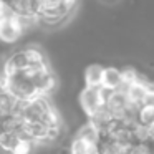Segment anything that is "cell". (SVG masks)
I'll use <instances>...</instances> for the list:
<instances>
[{
	"instance_id": "cell-1",
	"label": "cell",
	"mask_w": 154,
	"mask_h": 154,
	"mask_svg": "<svg viewBox=\"0 0 154 154\" xmlns=\"http://www.w3.org/2000/svg\"><path fill=\"white\" fill-rule=\"evenodd\" d=\"M73 12L66 8L63 0H37V18L40 25L58 27L65 23Z\"/></svg>"
},
{
	"instance_id": "cell-2",
	"label": "cell",
	"mask_w": 154,
	"mask_h": 154,
	"mask_svg": "<svg viewBox=\"0 0 154 154\" xmlns=\"http://www.w3.org/2000/svg\"><path fill=\"white\" fill-rule=\"evenodd\" d=\"M106 93L101 86L93 88V86H85L83 90L78 94V103H80L81 111L85 113V116L88 119L94 116L96 113H100L104 108V103H106Z\"/></svg>"
},
{
	"instance_id": "cell-3",
	"label": "cell",
	"mask_w": 154,
	"mask_h": 154,
	"mask_svg": "<svg viewBox=\"0 0 154 154\" xmlns=\"http://www.w3.org/2000/svg\"><path fill=\"white\" fill-rule=\"evenodd\" d=\"M27 33L22 17L8 12L7 15L0 17V43L4 45H15L23 35Z\"/></svg>"
},
{
	"instance_id": "cell-4",
	"label": "cell",
	"mask_w": 154,
	"mask_h": 154,
	"mask_svg": "<svg viewBox=\"0 0 154 154\" xmlns=\"http://www.w3.org/2000/svg\"><path fill=\"white\" fill-rule=\"evenodd\" d=\"M106 111L114 118V119H124L128 111L131 109V104L128 101V96L124 90L109 91L106 93V103H104Z\"/></svg>"
},
{
	"instance_id": "cell-5",
	"label": "cell",
	"mask_w": 154,
	"mask_h": 154,
	"mask_svg": "<svg viewBox=\"0 0 154 154\" xmlns=\"http://www.w3.org/2000/svg\"><path fill=\"white\" fill-rule=\"evenodd\" d=\"M149 88H151V83H149V81H146L143 76H139L133 85H129V86L124 90V93H126L128 101H129L131 106H134V108L143 106L144 98H146Z\"/></svg>"
},
{
	"instance_id": "cell-6",
	"label": "cell",
	"mask_w": 154,
	"mask_h": 154,
	"mask_svg": "<svg viewBox=\"0 0 154 154\" xmlns=\"http://www.w3.org/2000/svg\"><path fill=\"white\" fill-rule=\"evenodd\" d=\"M22 55V60L25 63V68L28 66H43V65H48L47 55L43 53L40 47H35V45H30V47H25L22 50H18Z\"/></svg>"
},
{
	"instance_id": "cell-7",
	"label": "cell",
	"mask_w": 154,
	"mask_h": 154,
	"mask_svg": "<svg viewBox=\"0 0 154 154\" xmlns=\"http://www.w3.org/2000/svg\"><path fill=\"white\" fill-rule=\"evenodd\" d=\"M101 88L104 91H118L123 90V76L121 70L116 66H106L103 70V80H101Z\"/></svg>"
},
{
	"instance_id": "cell-8",
	"label": "cell",
	"mask_w": 154,
	"mask_h": 154,
	"mask_svg": "<svg viewBox=\"0 0 154 154\" xmlns=\"http://www.w3.org/2000/svg\"><path fill=\"white\" fill-rule=\"evenodd\" d=\"M75 136L83 137V139L88 141V143H91V144H94V146H98V144H100V141H101V137H103V133H101V129L93 123V121L86 119V121H85V123L76 129Z\"/></svg>"
},
{
	"instance_id": "cell-9",
	"label": "cell",
	"mask_w": 154,
	"mask_h": 154,
	"mask_svg": "<svg viewBox=\"0 0 154 154\" xmlns=\"http://www.w3.org/2000/svg\"><path fill=\"white\" fill-rule=\"evenodd\" d=\"M66 152L68 154H98V146L73 134V137L70 139V143L66 146Z\"/></svg>"
},
{
	"instance_id": "cell-10",
	"label": "cell",
	"mask_w": 154,
	"mask_h": 154,
	"mask_svg": "<svg viewBox=\"0 0 154 154\" xmlns=\"http://www.w3.org/2000/svg\"><path fill=\"white\" fill-rule=\"evenodd\" d=\"M103 70L104 66L98 63H93L90 66H86L83 73V80H85V86H93V88H98L101 86V80H103Z\"/></svg>"
},
{
	"instance_id": "cell-11",
	"label": "cell",
	"mask_w": 154,
	"mask_h": 154,
	"mask_svg": "<svg viewBox=\"0 0 154 154\" xmlns=\"http://www.w3.org/2000/svg\"><path fill=\"white\" fill-rule=\"evenodd\" d=\"M137 123L143 126H151L154 123V106L143 104L137 108Z\"/></svg>"
},
{
	"instance_id": "cell-12",
	"label": "cell",
	"mask_w": 154,
	"mask_h": 154,
	"mask_svg": "<svg viewBox=\"0 0 154 154\" xmlns=\"http://www.w3.org/2000/svg\"><path fill=\"white\" fill-rule=\"evenodd\" d=\"M121 76H123V90H126L129 85H133L137 78L141 76L134 68H123L121 70Z\"/></svg>"
},
{
	"instance_id": "cell-13",
	"label": "cell",
	"mask_w": 154,
	"mask_h": 154,
	"mask_svg": "<svg viewBox=\"0 0 154 154\" xmlns=\"http://www.w3.org/2000/svg\"><path fill=\"white\" fill-rule=\"evenodd\" d=\"M143 104H147V106H154V85H151L149 91H147L146 98H144V103Z\"/></svg>"
},
{
	"instance_id": "cell-14",
	"label": "cell",
	"mask_w": 154,
	"mask_h": 154,
	"mask_svg": "<svg viewBox=\"0 0 154 154\" xmlns=\"http://www.w3.org/2000/svg\"><path fill=\"white\" fill-rule=\"evenodd\" d=\"M63 4L66 5V8L70 12H75V8H76V5H78V0H63Z\"/></svg>"
},
{
	"instance_id": "cell-15",
	"label": "cell",
	"mask_w": 154,
	"mask_h": 154,
	"mask_svg": "<svg viewBox=\"0 0 154 154\" xmlns=\"http://www.w3.org/2000/svg\"><path fill=\"white\" fill-rule=\"evenodd\" d=\"M100 2H103V4H106V5H113V4H118L119 0H100Z\"/></svg>"
}]
</instances>
